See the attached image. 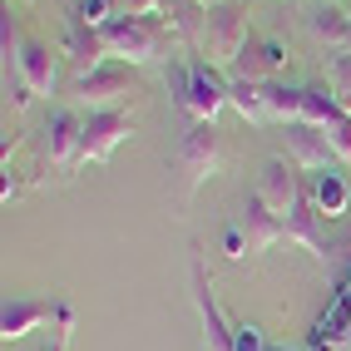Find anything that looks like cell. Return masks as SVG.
I'll list each match as a JSON object with an SVG mask.
<instances>
[{"mask_svg": "<svg viewBox=\"0 0 351 351\" xmlns=\"http://www.w3.org/2000/svg\"><path fill=\"white\" fill-rule=\"evenodd\" d=\"M228 89H232V80H223V69L208 64V60H178L169 69V95H173V104L183 114H189V124L193 119H213L218 124V109L228 104Z\"/></svg>", "mask_w": 351, "mask_h": 351, "instance_id": "obj_1", "label": "cell"}, {"mask_svg": "<svg viewBox=\"0 0 351 351\" xmlns=\"http://www.w3.org/2000/svg\"><path fill=\"white\" fill-rule=\"evenodd\" d=\"M252 40L247 30V5H238V0H223V5H213L203 15V40H198V50L208 55V64H218L232 75V64H238L243 55V45Z\"/></svg>", "mask_w": 351, "mask_h": 351, "instance_id": "obj_2", "label": "cell"}, {"mask_svg": "<svg viewBox=\"0 0 351 351\" xmlns=\"http://www.w3.org/2000/svg\"><path fill=\"white\" fill-rule=\"evenodd\" d=\"M173 163H178L183 189H189V193L198 189V183L213 178V173H218V163H223V134H218V124H213V119H193L189 134L178 138Z\"/></svg>", "mask_w": 351, "mask_h": 351, "instance_id": "obj_3", "label": "cell"}, {"mask_svg": "<svg viewBox=\"0 0 351 351\" xmlns=\"http://www.w3.org/2000/svg\"><path fill=\"white\" fill-rule=\"evenodd\" d=\"M99 35H104V50L119 55L124 64H149V60H158L163 40H169L158 20H144V15H114Z\"/></svg>", "mask_w": 351, "mask_h": 351, "instance_id": "obj_4", "label": "cell"}, {"mask_svg": "<svg viewBox=\"0 0 351 351\" xmlns=\"http://www.w3.org/2000/svg\"><path fill=\"white\" fill-rule=\"evenodd\" d=\"M129 95H138V80L129 64H95L75 75V104L84 109H119Z\"/></svg>", "mask_w": 351, "mask_h": 351, "instance_id": "obj_5", "label": "cell"}, {"mask_svg": "<svg viewBox=\"0 0 351 351\" xmlns=\"http://www.w3.org/2000/svg\"><path fill=\"white\" fill-rule=\"evenodd\" d=\"M252 193H257L277 218L287 223V213H292L302 198H307V183H302L297 163L282 154V158H267V163H263V173H257V189H252Z\"/></svg>", "mask_w": 351, "mask_h": 351, "instance_id": "obj_6", "label": "cell"}, {"mask_svg": "<svg viewBox=\"0 0 351 351\" xmlns=\"http://www.w3.org/2000/svg\"><path fill=\"white\" fill-rule=\"evenodd\" d=\"M193 307H198V322H203V341H208V351H232V322H228V312L218 307L213 277H208L198 247H193Z\"/></svg>", "mask_w": 351, "mask_h": 351, "instance_id": "obj_7", "label": "cell"}, {"mask_svg": "<svg viewBox=\"0 0 351 351\" xmlns=\"http://www.w3.org/2000/svg\"><path fill=\"white\" fill-rule=\"evenodd\" d=\"M134 134V119L124 109H89L84 114V144H80V163H104L114 149Z\"/></svg>", "mask_w": 351, "mask_h": 351, "instance_id": "obj_8", "label": "cell"}, {"mask_svg": "<svg viewBox=\"0 0 351 351\" xmlns=\"http://www.w3.org/2000/svg\"><path fill=\"white\" fill-rule=\"evenodd\" d=\"M282 144H287V158L297 163V169H307V173H322L326 163L337 158L332 138H326L317 124H307V119H292V124H282Z\"/></svg>", "mask_w": 351, "mask_h": 351, "instance_id": "obj_9", "label": "cell"}, {"mask_svg": "<svg viewBox=\"0 0 351 351\" xmlns=\"http://www.w3.org/2000/svg\"><path fill=\"white\" fill-rule=\"evenodd\" d=\"M80 144H84V119L75 109H55L45 124V158L55 169H80Z\"/></svg>", "mask_w": 351, "mask_h": 351, "instance_id": "obj_10", "label": "cell"}, {"mask_svg": "<svg viewBox=\"0 0 351 351\" xmlns=\"http://www.w3.org/2000/svg\"><path fill=\"white\" fill-rule=\"evenodd\" d=\"M60 307H64V302H45V297L10 292V297H5V307H0V337H5V341H20L25 332H35L40 322L60 317Z\"/></svg>", "mask_w": 351, "mask_h": 351, "instance_id": "obj_11", "label": "cell"}, {"mask_svg": "<svg viewBox=\"0 0 351 351\" xmlns=\"http://www.w3.org/2000/svg\"><path fill=\"white\" fill-rule=\"evenodd\" d=\"M287 69V45L272 35H252L243 45L238 64H232V80H277Z\"/></svg>", "mask_w": 351, "mask_h": 351, "instance_id": "obj_12", "label": "cell"}, {"mask_svg": "<svg viewBox=\"0 0 351 351\" xmlns=\"http://www.w3.org/2000/svg\"><path fill=\"white\" fill-rule=\"evenodd\" d=\"M238 228H243V238H247V257H252V252H267L272 243H282V218H277L257 193H247Z\"/></svg>", "mask_w": 351, "mask_h": 351, "instance_id": "obj_13", "label": "cell"}, {"mask_svg": "<svg viewBox=\"0 0 351 351\" xmlns=\"http://www.w3.org/2000/svg\"><path fill=\"white\" fill-rule=\"evenodd\" d=\"M282 238H287V243H302L312 257H322V263L332 257V243L322 238V213H317V203H312V198H302V203L292 208V213H287Z\"/></svg>", "mask_w": 351, "mask_h": 351, "instance_id": "obj_14", "label": "cell"}, {"mask_svg": "<svg viewBox=\"0 0 351 351\" xmlns=\"http://www.w3.org/2000/svg\"><path fill=\"white\" fill-rule=\"evenodd\" d=\"M15 75L30 84V95H55V55H50V45H40V40H25L20 45V60H15Z\"/></svg>", "mask_w": 351, "mask_h": 351, "instance_id": "obj_15", "label": "cell"}, {"mask_svg": "<svg viewBox=\"0 0 351 351\" xmlns=\"http://www.w3.org/2000/svg\"><path fill=\"white\" fill-rule=\"evenodd\" d=\"M307 25H312L317 40L332 45L337 55L351 50V5H346V0H322V5L307 15Z\"/></svg>", "mask_w": 351, "mask_h": 351, "instance_id": "obj_16", "label": "cell"}, {"mask_svg": "<svg viewBox=\"0 0 351 351\" xmlns=\"http://www.w3.org/2000/svg\"><path fill=\"white\" fill-rule=\"evenodd\" d=\"M341 341H351V297H332V307H326L317 322H312V341L307 346H317V351H332V346H341Z\"/></svg>", "mask_w": 351, "mask_h": 351, "instance_id": "obj_17", "label": "cell"}, {"mask_svg": "<svg viewBox=\"0 0 351 351\" xmlns=\"http://www.w3.org/2000/svg\"><path fill=\"white\" fill-rule=\"evenodd\" d=\"M64 55L80 64V75L84 69H95V64H104V35L99 30H89V25H80V20H69V35H64Z\"/></svg>", "mask_w": 351, "mask_h": 351, "instance_id": "obj_18", "label": "cell"}, {"mask_svg": "<svg viewBox=\"0 0 351 351\" xmlns=\"http://www.w3.org/2000/svg\"><path fill=\"white\" fill-rule=\"evenodd\" d=\"M307 198L317 203V213H322V218H341V213H346V178H341V173H332V169L312 173Z\"/></svg>", "mask_w": 351, "mask_h": 351, "instance_id": "obj_19", "label": "cell"}, {"mask_svg": "<svg viewBox=\"0 0 351 351\" xmlns=\"http://www.w3.org/2000/svg\"><path fill=\"white\" fill-rule=\"evenodd\" d=\"M228 104L238 109L247 124H272V109H267V89H263V80H232Z\"/></svg>", "mask_w": 351, "mask_h": 351, "instance_id": "obj_20", "label": "cell"}, {"mask_svg": "<svg viewBox=\"0 0 351 351\" xmlns=\"http://www.w3.org/2000/svg\"><path fill=\"white\" fill-rule=\"evenodd\" d=\"M326 89H332V99L351 114V50L326 60Z\"/></svg>", "mask_w": 351, "mask_h": 351, "instance_id": "obj_21", "label": "cell"}, {"mask_svg": "<svg viewBox=\"0 0 351 351\" xmlns=\"http://www.w3.org/2000/svg\"><path fill=\"white\" fill-rule=\"evenodd\" d=\"M322 134L332 138V149H337V158H346V163H351V114L341 109L337 119H326V124H322Z\"/></svg>", "mask_w": 351, "mask_h": 351, "instance_id": "obj_22", "label": "cell"}, {"mask_svg": "<svg viewBox=\"0 0 351 351\" xmlns=\"http://www.w3.org/2000/svg\"><path fill=\"white\" fill-rule=\"evenodd\" d=\"M232 351H272L252 322H232Z\"/></svg>", "mask_w": 351, "mask_h": 351, "instance_id": "obj_23", "label": "cell"}, {"mask_svg": "<svg viewBox=\"0 0 351 351\" xmlns=\"http://www.w3.org/2000/svg\"><path fill=\"white\" fill-rule=\"evenodd\" d=\"M114 10H119V15H144V20H158V15H169V0H114Z\"/></svg>", "mask_w": 351, "mask_h": 351, "instance_id": "obj_24", "label": "cell"}, {"mask_svg": "<svg viewBox=\"0 0 351 351\" xmlns=\"http://www.w3.org/2000/svg\"><path fill=\"white\" fill-rule=\"evenodd\" d=\"M69 332H75V307H60V317H55V341H50V351H69Z\"/></svg>", "mask_w": 351, "mask_h": 351, "instance_id": "obj_25", "label": "cell"}, {"mask_svg": "<svg viewBox=\"0 0 351 351\" xmlns=\"http://www.w3.org/2000/svg\"><path fill=\"white\" fill-rule=\"evenodd\" d=\"M223 247H228V257H247V238H243V228H238V223L223 232Z\"/></svg>", "mask_w": 351, "mask_h": 351, "instance_id": "obj_26", "label": "cell"}, {"mask_svg": "<svg viewBox=\"0 0 351 351\" xmlns=\"http://www.w3.org/2000/svg\"><path fill=\"white\" fill-rule=\"evenodd\" d=\"M341 297H351V257H346V267H341V282H337Z\"/></svg>", "mask_w": 351, "mask_h": 351, "instance_id": "obj_27", "label": "cell"}, {"mask_svg": "<svg viewBox=\"0 0 351 351\" xmlns=\"http://www.w3.org/2000/svg\"><path fill=\"white\" fill-rule=\"evenodd\" d=\"M198 5H203V10H213V5H223V0H198Z\"/></svg>", "mask_w": 351, "mask_h": 351, "instance_id": "obj_28", "label": "cell"}, {"mask_svg": "<svg viewBox=\"0 0 351 351\" xmlns=\"http://www.w3.org/2000/svg\"><path fill=\"white\" fill-rule=\"evenodd\" d=\"M346 5H351V0H346Z\"/></svg>", "mask_w": 351, "mask_h": 351, "instance_id": "obj_29", "label": "cell"}]
</instances>
